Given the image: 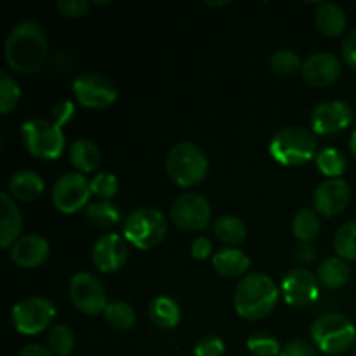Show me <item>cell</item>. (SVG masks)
I'll return each mask as SVG.
<instances>
[{
	"label": "cell",
	"mask_w": 356,
	"mask_h": 356,
	"mask_svg": "<svg viewBox=\"0 0 356 356\" xmlns=\"http://www.w3.org/2000/svg\"><path fill=\"white\" fill-rule=\"evenodd\" d=\"M207 6H212V7H221V6H226V3H229V2H211V0H207Z\"/></svg>",
	"instance_id": "obj_46"
},
{
	"label": "cell",
	"mask_w": 356,
	"mask_h": 356,
	"mask_svg": "<svg viewBox=\"0 0 356 356\" xmlns=\"http://www.w3.org/2000/svg\"><path fill=\"white\" fill-rule=\"evenodd\" d=\"M212 266H214L216 273L222 278L245 277L250 268V257L243 250L226 247L212 256Z\"/></svg>",
	"instance_id": "obj_20"
},
{
	"label": "cell",
	"mask_w": 356,
	"mask_h": 356,
	"mask_svg": "<svg viewBox=\"0 0 356 356\" xmlns=\"http://www.w3.org/2000/svg\"><path fill=\"white\" fill-rule=\"evenodd\" d=\"M313 257H315V247L312 245V243H301L298 249V259L302 261V263H309V261H313Z\"/></svg>",
	"instance_id": "obj_44"
},
{
	"label": "cell",
	"mask_w": 356,
	"mask_h": 356,
	"mask_svg": "<svg viewBox=\"0 0 356 356\" xmlns=\"http://www.w3.org/2000/svg\"><path fill=\"white\" fill-rule=\"evenodd\" d=\"M149 320L160 329H174L181 320V309L172 298L159 296L149 302Z\"/></svg>",
	"instance_id": "obj_24"
},
{
	"label": "cell",
	"mask_w": 356,
	"mask_h": 356,
	"mask_svg": "<svg viewBox=\"0 0 356 356\" xmlns=\"http://www.w3.org/2000/svg\"><path fill=\"white\" fill-rule=\"evenodd\" d=\"M73 115H75V106H73L72 101H59L52 110V122L63 127L66 122L72 120Z\"/></svg>",
	"instance_id": "obj_40"
},
{
	"label": "cell",
	"mask_w": 356,
	"mask_h": 356,
	"mask_svg": "<svg viewBox=\"0 0 356 356\" xmlns=\"http://www.w3.org/2000/svg\"><path fill=\"white\" fill-rule=\"evenodd\" d=\"M3 56L16 73H35L44 66L49 56L47 35L35 21H23L9 31Z\"/></svg>",
	"instance_id": "obj_1"
},
{
	"label": "cell",
	"mask_w": 356,
	"mask_h": 356,
	"mask_svg": "<svg viewBox=\"0 0 356 356\" xmlns=\"http://www.w3.org/2000/svg\"><path fill=\"white\" fill-rule=\"evenodd\" d=\"M170 219L183 232H204L212 221V207L204 195L184 193L170 205Z\"/></svg>",
	"instance_id": "obj_10"
},
{
	"label": "cell",
	"mask_w": 356,
	"mask_h": 356,
	"mask_svg": "<svg viewBox=\"0 0 356 356\" xmlns=\"http://www.w3.org/2000/svg\"><path fill=\"white\" fill-rule=\"evenodd\" d=\"M318 278L306 268H294L284 277L280 292L287 305L305 308L318 299Z\"/></svg>",
	"instance_id": "obj_14"
},
{
	"label": "cell",
	"mask_w": 356,
	"mask_h": 356,
	"mask_svg": "<svg viewBox=\"0 0 356 356\" xmlns=\"http://www.w3.org/2000/svg\"><path fill=\"white\" fill-rule=\"evenodd\" d=\"M225 343L218 336H207L200 339L195 346V356H222L225 355Z\"/></svg>",
	"instance_id": "obj_37"
},
{
	"label": "cell",
	"mask_w": 356,
	"mask_h": 356,
	"mask_svg": "<svg viewBox=\"0 0 356 356\" xmlns=\"http://www.w3.org/2000/svg\"><path fill=\"white\" fill-rule=\"evenodd\" d=\"M353 122V110L344 101H325L313 108L309 125L316 136H334Z\"/></svg>",
	"instance_id": "obj_13"
},
{
	"label": "cell",
	"mask_w": 356,
	"mask_h": 356,
	"mask_svg": "<svg viewBox=\"0 0 356 356\" xmlns=\"http://www.w3.org/2000/svg\"><path fill=\"white\" fill-rule=\"evenodd\" d=\"M21 141L28 153L40 160H54L65 152V132L61 125L45 118H31L21 125Z\"/></svg>",
	"instance_id": "obj_6"
},
{
	"label": "cell",
	"mask_w": 356,
	"mask_h": 356,
	"mask_svg": "<svg viewBox=\"0 0 356 356\" xmlns=\"http://www.w3.org/2000/svg\"><path fill=\"white\" fill-rule=\"evenodd\" d=\"M56 9L66 17H82L89 14L90 3L86 0H59L56 2Z\"/></svg>",
	"instance_id": "obj_38"
},
{
	"label": "cell",
	"mask_w": 356,
	"mask_h": 356,
	"mask_svg": "<svg viewBox=\"0 0 356 356\" xmlns=\"http://www.w3.org/2000/svg\"><path fill=\"white\" fill-rule=\"evenodd\" d=\"M270 66L277 75L292 76L301 73L302 63L294 51H277L271 56Z\"/></svg>",
	"instance_id": "obj_34"
},
{
	"label": "cell",
	"mask_w": 356,
	"mask_h": 356,
	"mask_svg": "<svg viewBox=\"0 0 356 356\" xmlns=\"http://www.w3.org/2000/svg\"><path fill=\"white\" fill-rule=\"evenodd\" d=\"M318 139L312 129L291 125L271 138L270 153L280 165L298 167L316 159Z\"/></svg>",
	"instance_id": "obj_3"
},
{
	"label": "cell",
	"mask_w": 356,
	"mask_h": 356,
	"mask_svg": "<svg viewBox=\"0 0 356 356\" xmlns=\"http://www.w3.org/2000/svg\"><path fill=\"white\" fill-rule=\"evenodd\" d=\"M316 167L323 176L330 179H339V176L346 172L348 160L344 153L337 148H323L316 155Z\"/></svg>",
	"instance_id": "obj_29"
},
{
	"label": "cell",
	"mask_w": 356,
	"mask_h": 356,
	"mask_svg": "<svg viewBox=\"0 0 356 356\" xmlns=\"http://www.w3.org/2000/svg\"><path fill=\"white\" fill-rule=\"evenodd\" d=\"M341 52H343V58L346 61V65L350 68L356 70V30L350 31L344 37L343 45H341Z\"/></svg>",
	"instance_id": "obj_41"
},
{
	"label": "cell",
	"mask_w": 356,
	"mask_h": 356,
	"mask_svg": "<svg viewBox=\"0 0 356 356\" xmlns=\"http://www.w3.org/2000/svg\"><path fill=\"white\" fill-rule=\"evenodd\" d=\"M51 247L49 242L40 235H24L10 247L9 254L14 264L19 268H38L47 261Z\"/></svg>",
	"instance_id": "obj_18"
},
{
	"label": "cell",
	"mask_w": 356,
	"mask_h": 356,
	"mask_svg": "<svg viewBox=\"0 0 356 356\" xmlns=\"http://www.w3.org/2000/svg\"><path fill=\"white\" fill-rule=\"evenodd\" d=\"M104 320L117 330H129L136 323V312L129 302L111 301L104 309Z\"/></svg>",
	"instance_id": "obj_31"
},
{
	"label": "cell",
	"mask_w": 356,
	"mask_h": 356,
	"mask_svg": "<svg viewBox=\"0 0 356 356\" xmlns=\"http://www.w3.org/2000/svg\"><path fill=\"white\" fill-rule=\"evenodd\" d=\"M355 356H356V348H355Z\"/></svg>",
	"instance_id": "obj_47"
},
{
	"label": "cell",
	"mask_w": 356,
	"mask_h": 356,
	"mask_svg": "<svg viewBox=\"0 0 356 356\" xmlns=\"http://www.w3.org/2000/svg\"><path fill=\"white\" fill-rule=\"evenodd\" d=\"M129 257L127 240L117 233H108L96 240L92 247V263L101 273H115L120 270Z\"/></svg>",
	"instance_id": "obj_15"
},
{
	"label": "cell",
	"mask_w": 356,
	"mask_h": 356,
	"mask_svg": "<svg viewBox=\"0 0 356 356\" xmlns=\"http://www.w3.org/2000/svg\"><path fill=\"white\" fill-rule=\"evenodd\" d=\"M86 214H87V219L90 221V225L101 229L117 226L118 222L122 221L120 209H118V205L113 204L111 200H99L87 205Z\"/></svg>",
	"instance_id": "obj_26"
},
{
	"label": "cell",
	"mask_w": 356,
	"mask_h": 356,
	"mask_svg": "<svg viewBox=\"0 0 356 356\" xmlns=\"http://www.w3.org/2000/svg\"><path fill=\"white\" fill-rule=\"evenodd\" d=\"M320 218L312 209H301L292 219V233L301 243H312L320 235Z\"/></svg>",
	"instance_id": "obj_28"
},
{
	"label": "cell",
	"mask_w": 356,
	"mask_h": 356,
	"mask_svg": "<svg viewBox=\"0 0 356 356\" xmlns=\"http://www.w3.org/2000/svg\"><path fill=\"white\" fill-rule=\"evenodd\" d=\"M278 302V287L273 278L264 273H249L236 284L233 305L245 320H263Z\"/></svg>",
	"instance_id": "obj_2"
},
{
	"label": "cell",
	"mask_w": 356,
	"mask_h": 356,
	"mask_svg": "<svg viewBox=\"0 0 356 356\" xmlns=\"http://www.w3.org/2000/svg\"><path fill=\"white\" fill-rule=\"evenodd\" d=\"M68 296L72 305L83 315H97L104 313L108 306L106 289L103 282L92 273H76L70 280Z\"/></svg>",
	"instance_id": "obj_11"
},
{
	"label": "cell",
	"mask_w": 356,
	"mask_h": 356,
	"mask_svg": "<svg viewBox=\"0 0 356 356\" xmlns=\"http://www.w3.org/2000/svg\"><path fill=\"white\" fill-rule=\"evenodd\" d=\"M19 356H54V353L42 344H28L21 350Z\"/></svg>",
	"instance_id": "obj_43"
},
{
	"label": "cell",
	"mask_w": 356,
	"mask_h": 356,
	"mask_svg": "<svg viewBox=\"0 0 356 356\" xmlns=\"http://www.w3.org/2000/svg\"><path fill=\"white\" fill-rule=\"evenodd\" d=\"M351 198V190L346 181L327 179L320 184L313 195V207L316 214H322L325 218L339 216L348 207Z\"/></svg>",
	"instance_id": "obj_16"
},
{
	"label": "cell",
	"mask_w": 356,
	"mask_h": 356,
	"mask_svg": "<svg viewBox=\"0 0 356 356\" xmlns=\"http://www.w3.org/2000/svg\"><path fill=\"white\" fill-rule=\"evenodd\" d=\"M70 162L80 174L94 172L101 162L99 148L90 139H75L70 146Z\"/></svg>",
	"instance_id": "obj_23"
},
{
	"label": "cell",
	"mask_w": 356,
	"mask_h": 356,
	"mask_svg": "<svg viewBox=\"0 0 356 356\" xmlns=\"http://www.w3.org/2000/svg\"><path fill=\"white\" fill-rule=\"evenodd\" d=\"M316 278L327 289H341L350 280V266L341 257H329L320 263Z\"/></svg>",
	"instance_id": "obj_25"
},
{
	"label": "cell",
	"mask_w": 356,
	"mask_h": 356,
	"mask_svg": "<svg viewBox=\"0 0 356 356\" xmlns=\"http://www.w3.org/2000/svg\"><path fill=\"white\" fill-rule=\"evenodd\" d=\"M72 92L82 106L104 110L117 101L118 90L113 80L97 72L80 73L72 83Z\"/></svg>",
	"instance_id": "obj_8"
},
{
	"label": "cell",
	"mask_w": 356,
	"mask_h": 356,
	"mask_svg": "<svg viewBox=\"0 0 356 356\" xmlns=\"http://www.w3.org/2000/svg\"><path fill=\"white\" fill-rule=\"evenodd\" d=\"M312 339L325 355H341L356 341V327L341 313H325L312 325Z\"/></svg>",
	"instance_id": "obj_5"
},
{
	"label": "cell",
	"mask_w": 356,
	"mask_h": 356,
	"mask_svg": "<svg viewBox=\"0 0 356 356\" xmlns=\"http://www.w3.org/2000/svg\"><path fill=\"white\" fill-rule=\"evenodd\" d=\"M212 252V243L207 236H198L191 243V257L197 261H204L211 256Z\"/></svg>",
	"instance_id": "obj_42"
},
{
	"label": "cell",
	"mask_w": 356,
	"mask_h": 356,
	"mask_svg": "<svg viewBox=\"0 0 356 356\" xmlns=\"http://www.w3.org/2000/svg\"><path fill=\"white\" fill-rule=\"evenodd\" d=\"M54 318V305L49 299L38 298V296L23 299L10 312L14 329L23 336H37L44 332Z\"/></svg>",
	"instance_id": "obj_9"
},
{
	"label": "cell",
	"mask_w": 356,
	"mask_h": 356,
	"mask_svg": "<svg viewBox=\"0 0 356 356\" xmlns=\"http://www.w3.org/2000/svg\"><path fill=\"white\" fill-rule=\"evenodd\" d=\"M165 172L177 186L191 188L202 183L207 176L209 159L198 145L191 141H181L167 153Z\"/></svg>",
	"instance_id": "obj_4"
},
{
	"label": "cell",
	"mask_w": 356,
	"mask_h": 356,
	"mask_svg": "<svg viewBox=\"0 0 356 356\" xmlns=\"http://www.w3.org/2000/svg\"><path fill=\"white\" fill-rule=\"evenodd\" d=\"M350 153L356 159V129H355L353 134H351V138H350Z\"/></svg>",
	"instance_id": "obj_45"
},
{
	"label": "cell",
	"mask_w": 356,
	"mask_h": 356,
	"mask_svg": "<svg viewBox=\"0 0 356 356\" xmlns=\"http://www.w3.org/2000/svg\"><path fill=\"white\" fill-rule=\"evenodd\" d=\"M247 348L254 356H280L284 346L270 334H256L247 339Z\"/></svg>",
	"instance_id": "obj_35"
},
{
	"label": "cell",
	"mask_w": 356,
	"mask_h": 356,
	"mask_svg": "<svg viewBox=\"0 0 356 356\" xmlns=\"http://www.w3.org/2000/svg\"><path fill=\"white\" fill-rule=\"evenodd\" d=\"M167 235V219L163 212L153 207L136 209L125 218L124 236L139 250H149L162 243Z\"/></svg>",
	"instance_id": "obj_7"
},
{
	"label": "cell",
	"mask_w": 356,
	"mask_h": 356,
	"mask_svg": "<svg viewBox=\"0 0 356 356\" xmlns=\"http://www.w3.org/2000/svg\"><path fill=\"white\" fill-rule=\"evenodd\" d=\"M334 250L337 257L348 261H356V221L344 222L337 228L334 235Z\"/></svg>",
	"instance_id": "obj_30"
},
{
	"label": "cell",
	"mask_w": 356,
	"mask_h": 356,
	"mask_svg": "<svg viewBox=\"0 0 356 356\" xmlns=\"http://www.w3.org/2000/svg\"><path fill=\"white\" fill-rule=\"evenodd\" d=\"M90 195V181L80 172H68L56 181L52 204L63 214H75L86 207Z\"/></svg>",
	"instance_id": "obj_12"
},
{
	"label": "cell",
	"mask_w": 356,
	"mask_h": 356,
	"mask_svg": "<svg viewBox=\"0 0 356 356\" xmlns=\"http://www.w3.org/2000/svg\"><path fill=\"white\" fill-rule=\"evenodd\" d=\"M315 23L320 33H323L325 37H339L346 30L348 17L337 3L322 2L315 10Z\"/></svg>",
	"instance_id": "obj_22"
},
{
	"label": "cell",
	"mask_w": 356,
	"mask_h": 356,
	"mask_svg": "<svg viewBox=\"0 0 356 356\" xmlns=\"http://www.w3.org/2000/svg\"><path fill=\"white\" fill-rule=\"evenodd\" d=\"M47 346L54 356H70L75 348V334L65 323H56L49 330Z\"/></svg>",
	"instance_id": "obj_32"
},
{
	"label": "cell",
	"mask_w": 356,
	"mask_h": 356,
	"mask_svg": "<svg viewBox=\"0 0 356 356\" xmlns=\"http://www.w3.org/2000/svg\"><path fill=\"white\" fill-rule=\"evenodd\" d=\"M21 99V89L14 76H10L6 70L0 72V113L7 115L17 106Z\"/></svg>",
	"instance_id": "obj_33"
},
{
	"label": "cell",
	"mask_w": 356,
	"mask_h": 356,
	"mask_svg": "<svg viewBox=\"0 0 356 356\" xmlns=\"http://www.w3.org/2000/svg\"><path fill=\"white\" fill-rule=\"evenodd\" d=\"M23 229V216L9 193H0V247L10 249Z\"/></svg>",
	"instance_id": "obj_19"
},
{
	"label": "cell",
	"mask_w": 356,
	"mask_h": 356,
	"mask_svg": "<svg viewBox=\"0 0 356 356\" xmlns=\"http://www.w3.org/2000/svg\"><path fill=\"white\" fill-rule=\"evenodd\" d=\"M214 233L226 245H240L247 236V226L236 216H221L214 221Z\"/></svg>",
	"instance_id": "obj_27"
},
{
	"label": "cell",
	"mask_w": 356,
	"mask_h": 356,
	"mask_svg": "<svg viewBox=\"0 0 356 356\" xmlns=\"http://www.w3.org/2000/svg\"><path fill=\"white\" fill-rule=\"evenodd\" d=\"M343 72L341 59L332 52H315L302 63L301 75L313 87H329Z\"/></svg>",
	"instance_id": "obj_17"
},
{
	"label": "cell",
	"mask_w": 356,
	"mask_h": 356,
	"mask_svg": "<svg viewBox=\"0 0 356 356\" xmlns=\"http://www.w3.org/2000/svg\"><path fill=\"white\" fill-rule=\"evenodd\" d=\"M90 193L99 200H111L118 193V179L111 172H99L90 179Z\"/></svg>",
	"instance_id": "obj_36"
},
{
	"label": "cell",
	"mask_w": 356,
	"mask_h": 356,
	"mask_svg": "<svg viewBox=\"0 0 356 356\" xmlns=\"http://www.w3.org/2000/svg\"><path fill=\"white\" fill-rule=\"evenodd\" d=\"M280 356H318L315 348L309 343L301 339L289 341L284 348H282Z\"/></svg>",
	"instance_id": "obj_39"
},
{
	"label": "cell",
	"mask_w": 356,
	"mask_h": 356,
	"mask_svg": "<svg viewBox=\"0 0 356 356\" xmlns=\"http://www.w3.org/2000/svg\"><path fill=\"white\" fill-rule=\"evenodd\" d=\"M44 191V179L31 169H21L9 179V195L14 200L33 202Z\"/></svg>",
	"instance_id": "obj_21"
}]
</instances>
